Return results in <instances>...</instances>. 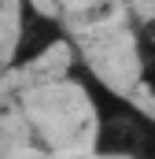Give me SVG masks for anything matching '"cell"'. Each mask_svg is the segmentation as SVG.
I'll use <instances>...</instances> for the list:
<instances>
[{"label":"cell","mask_w":155,"mask_h":159,"mask_svg":"<svg viewBox=\"0 0 155 159\" xmlns=\"http://www.w3.org/2000/svg\"><path fill=\"white\" fill-rule=\"evenodd\" d=\"M140 81L148 89H155V37L152 34L144 41V52H140Z\"/></svg>","instance_id":"3957f363"},{"label":"cell","mask_w":155,"mask_h":159,"mask_svg":"<svg viewBox=\"0 0 155 159\" xmlns=\"http://www.w3.org/2000/svg\"><path fill=\"white\" fill-rule=\"evenodd\" d=\"M89 96L96 104V152L122 159H155V119L144 115L137 104L89 81Z\"/></svg>","instance_id":"6da1fadb"},{"label":"cell","mask_w":155,"mask_h":159,"mask_svg":"<svg viewBox=\"0 0 155 159\" xmlns=\"http://www.w3.org/2000/svg\"><path fill=\"white\" fill-rule=\"evenodd\" d=\"M63 41V22L48 11H41L33 0L19 4V34L11 44V67H30L44 52H52Z\"/></svg>","instance_id":"7a4b0ae2"},{"label":"cell","mask_w":155,"mask_h":159,"mask_svg":"<svg viewBox=\"0 0 155 159\" xmlns=\"http://www.w3.org/2000/svg\"><path fill=\"white\" fill-rule=\"evenodd\" d=\"M148 34H152V37H155V22H152V30H148Z\"/></svg>","instance_id":"277c9868"}]
</instances>
